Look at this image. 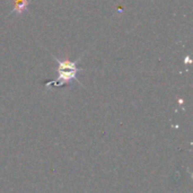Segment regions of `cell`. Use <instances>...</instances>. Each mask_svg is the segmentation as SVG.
<instances>
[{"label": "cell", "mask_w": 193, "mask_h": 193, "mask_svg": "<svg viewBox=\"0 0 193 193\" xmlns=\"http://www.w3.org/2000/svg\"><path fill=\"white\" fill-rule=\"evenodd\" d=\"M52 57L53 59L57 61V63H58V68H57V71H58V78L57 79H54V80H50V81H45L44 85L46 87H49V86H53V87H63L66 85H69L71 84L72 81H78L79 83V80L77 79V75L80 72V71H83L84 69H81V68H79L77 64L78 62L80 61V58H78L77 61H70L68 57L64 59V60H60L58 59L55 55H53L52 54ZM80 84V83H79Z\"/></svg>", "instance_id": "1"}, {"label": "cell", "mask_w": 193, "mask_h": 193, "mask_svg": "<svg viewBox=\"0 0 193 193\" xmlns=\"http://www.w3.org/2000/svg\"><path fill=\"white\" fill-rule=\"evenodd\" d=\"M14 1V8L12 10V14H23L26 10H28V6H30V0H13Z\"/></svg>", "instance_id": "2"}]
</instances>
